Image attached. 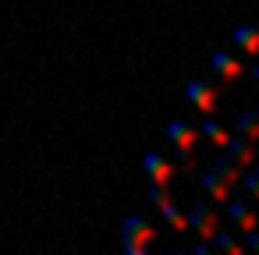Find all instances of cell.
I'll return each instance as SVG.
<instances>
[{
	"label": "cell",
	"mask_w": 259,
	"mask_h": 255,
	"mask_svg": "<svg viewBox=\"0 0 259 255\" xmlns=\"http://www.w3.org/2000/svg\"><path fill=\"white\" fill-rule=\"evenodd\" d=\"M142 170H146V177L153 184H170V177H174V163L167 156H160V152H146L142 156Z\"/></svg>",
	"instance_id": "8992f818"
},
{
	"label": "cell",
	"mask_w": 259,
	"mask_h": 255,
	"mask_svg": "<svg viewBox=\"0 0 259 255\" xmlns=\"http://www.w3.org/2000/svg\"><path fill=\"white\" fill-rule=\"evenodd\" d=\"M241 195L245 198H259V156L252 160V170L241 177Z\"/></svg>",
	"instance_id": "7c38bea8"
},
{
	"label": "cell",
	"mask_w": 259,
	"mask_h": 255,
	"mask_svg": "<svg viewBox=\"0 0 259 255\" xmlns=\"http://www.w3.org/2000/svg\"><path fill=\"white\" fill-rule=\"evenodd\" d=\"M227 220L238 227V230H255L259 227V213L248 209V198L245 195H227Z\"/></svg>",
	"instance_id": "277c9868"
},
{
	"label": "cell",
	"mask_w": 259,
	"mask_h": 255,
	"mask_svg": "<svg viewBox=\"0 0 259 255\" xmlns=\"http://www.w3.org/2000/svg\"><path fill=\"white\" fill-rule=\"evenodd\" d=\"M195 131H199V138H206V142H209V145H217V149H224V145H227V138H231V131H227L224 124H217L213 117H202Z\"/></svg>",
	"instance_id": "9c48e42d"
},
{
	"label": "cell",
	"mask_w": 259,
	"mask_h": 255,
	"mask_svg": "<svg viewBox=\"0 0 259 255\" xmlns=\"http://www.w3.org/2000/svg\"><path fill=\"white\" fill-rule=\"evenodd\" d=\"M188 255H220V251H217V248H213L209 241H202V237H195V244H192V251H188Z\"/></svg>",
	"instance_id": "5bb4252c"
},
{
	"label": "cell",
	"mask_w": 259,
	"mask_h": 255,
	"mask_svg": "<svg viewBox=\"0 0 259 255\" xmlns=\"http://www.w3.org/2000/svg\"><path fill=\"white\" fill-rule=\"evenodd\" d=\"M167 255H185V251H167Z\"/></svg>",
	"instance_id": "2e32d148"
},
{
	"label": "cell",
	"mask_w": 259,
	"mask_h": 255,
	"mask_svg": "<svg viewBox=\"0 0 259 255\" xmlns=\"http://www.w3.org/2000/svg\"><path fill=\"white\" fill-rule=\"evenodd\" d=\"M209 78H217V82H234V78H241V61L231 57L227 50H217V54L209 57Z\"/></svg>",
	"instance_id": "5b68a950"
},
{
	"label": "cell",
	"mask_w": 259,
	"mask_h": 255,
	"mask_svg": "<svg viewBox=\"0 0 259 255\" xmlns=\"http://www.w3.org/2000/svg\"><path fill=\"white\" fill-rule=\"evenodd\" d=\"M231 39H234V46H238L241 54H248V57H255V54H259V25H255V22L238 25V29L231 32Z\"/></svg>",
	"instance_id": "ba28073f"
},
{
	"label": "cell",
	"mask_w": 259,
	"mask_h": 255,
	"mask_svg": "<svg viewBox=\"0 0 259 255\" xmlns=\"http://www.w3.org/2000/svg\"><path fill=\"white\" fill-rule=\"evenodd\" d=\"M121 244H124V255H153L149 244H142V241H128V237H121Z\"/></svg>",
	"instance_id": "4fadbf2b"
},
{
	"label": "cell",
	"mask_w": 259,
	"mask_h": 255,
	"mask_svg": "<svg viewBox=\"0 0 259 255\" xmlns=\"http://www.w3.org/2000/svg\"><path fill=\"white\" fill-rule=\"evenodd\" d=\"M121 237H128V241H142V244H153V241H156V230H153V223H149L142 213H135V216L124 220Z\"/></svg>",
	"instance_id": "52a82bcc"
},
{
	"label": "cell",
	"mask_w": 259,
	"mask_h": 255,
	"mask_svg": "<svg viewBox=\"0 0 259 255\" xmlns=\"http://www.w3.org/2000/svg\"><path fill=\"white\" fill-rule=\"evenodd\" d=\"M248 75H252V82H259V64H255V68H252Z\"/></svg>",
	"instance_id": "9a60e30c"
},
{
	"label": "cell",
	"mask_w": 259,
	"mask_h": 255,
	"mask_svg": "<svg viewBox=\"0 0 259 255\" xmlns=\"http://www.w3.org/2000/svg\"><path fill=\"white\" fill-rule=\"evenodd\" d=\"M209 244H213L220 255H245V251H248V248H245V244H238V241H234V234H231V230H224V227H217V234L209 237Z\"/></svg>",
	"instance_id": "30bf717a"
},
{
	"label": "cell",
	"mask_w": 259,
	"mask_h": 255,
	"mask_svg": "<svg viewBox=\"0 0 259 255\" xmlns=\"http://www.w3.org/2000/svg\"><path fill=\"white\" fill-rule=\"evenodd\" d=\"M160 213H163V220H167V223H170V227H174L178 234H185V230H188V220H185V213L178 209V202H174L170 195H167V198L160 202Z\"/></svg>",
	"instance_id": "8fae6325"
},
{
	"label": "cell",
	"mask_w": 259,
	"mask_h": 255,
	"mask_svg": "<svg viewBox=\"0 0 259 255\" xmlns=\"http://www.w3.org/2000/svg\"><path fill=\"white\" fill-rule=\"evenodd\" d=\"M167 138H170V145L178 149L181 167H188V163H192V152H195V142H199L195 124H188V121H170V124H167Z\"/></svg>",
	"instance_id": "6da1fadb"
},
{
	"label": "cell",
	"mask_w": 259,
	"mask_h": 255,
	"mask_svg": "<svg viewBox=\"0 0 259 255\" xmlns=\"http://www.w3.org/2000/svg\"><path fill=\"white\" fill-rule=\"evenodd\" d=\"M255 25H259V22H255Z\"/></svg>",
	"instance_id": "e0dca14e"
},
{
	"label": "cell",
	"mask_w": 259,
	"mask_h": 255,
	"mask_svg": "<svg viewBox=\"0 0 259 255\" xmlns=\"http://www.w3.org/2000/svg\"><path fill=\"white\" fill-rule=\"evenodd\" d=\"M185 99H188L199 114H206V117L217 114V89L209 85V78H192V82L185 85Z\"/></svg>",
	"instance_id": "3957f363"
},
{
	"label": "cell",
	"mask_w": 259,
	"mask_h": 255,
	"mask_svg": "<svg viewBox=\"0 0 259 255\" xmlns=\"http://www.w3.org/2000/svg\"><path fill=\"white\" fill-rule=\"evenodd\" d=\"M185 220H188V230H195L202 241H209V237L217 234V227H220V216L213 213V206H209L206 198H195L192 209L185 213Z\"/></svg>",
	"instance_id": "7a4b0ae2"
}]
</instances>
